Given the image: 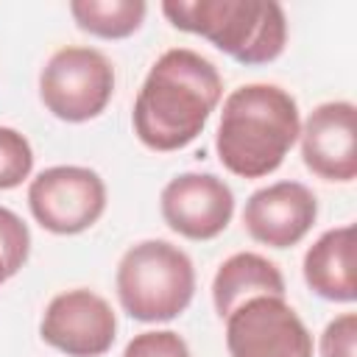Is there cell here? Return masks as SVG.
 <instances>
[{
	"mask_svg": "<svg viewBox=\"0 0 357 357\" xmlns=\"http://www.w3.org/2000/svg\"><path fill=\"white\" fill-rule=\"evenodd\" d=\"M223 321L229 357H312V335L284 298H251Z\"/></svg>",
	"mask_w": 357,
	"mask_h": 357,
	"instance_id": "cell-7",
	"label": "cell"
},
{
	"mask_svg": "<svg viewBox=\"0 0 357 357\" xmlns=\"http://www.w3.org/2000/svg\"><path fill=\"white\" fill-rule=\"evenodd\" d=\"M301 131L296 98L276 84H243L223 100L215 151L220 165L240 178L273 173Z\"/></svg>",
	"mask_w": 357,
	"mask_h": 357,
	"instance_id": "cell-2",
	"label": "cell"
},
{
	"mask_svg": "<svg viewBox=\"0 0 357 357\" xmlns=\"http://www.w3.org/2000/svg\"><path fill=\"white\" fill-rule=\"evenodd\" d=\"M114 95L112 61L84 45L56 50L39 73V98L45 109L64 123H86L98 117Z\"/></svg>",
	"mask_w": 357,
	"mask_h": 357,
	"instance_id": "cell-5",
	"label": "cell"
},
{
	"mask_svg": "<svg viewBox=\"0 0 357 357\" xmlns=\"http://www.w3.org/2000/svg\"><path fill=\"white\" fill-rule=\"evenodd\" d=\"M223 98L218 67L190 50L170 47L148 70L131 112L137 139L159 153L187 148Z\"/></svg>",
	"mask_w": 357,
	"mask_h": 357,
	"instance_id": "cell-1",
	"label": "cell"
},
{
	"mask_svg": "<svg viewBox=\"0 0 357 357\" xmlns=\"http://www.w3.org/2000/svg\"><path fill=\"white\" fill-rule=\"evenodd\" d=\"M318 218L315 192L301 181L268 184L245 201L243 226L251 240L268 248H290L307 237Z\"/></svg>",
	"mask_w": 357,
	"mask_h": 357,
	"instance_id": "cell-11",
	"label": "cell"
},
{
	"mask_svg": "<svg viewBox=\"0 0 357 357\" xmlns=\"http://www.w3.org/2000/svg\"><path fill=\"white\" fill-rule=\"evenodd\" d=\"M259 296L284 298V276L276 262L257 251H237L220 262L212 279V304L218 318L231 315L240 304Z\"/></svg>",
	"mask_w": 357,
	"mask_h": 357,
	"instance_id": "cell-13",
	"label": "cell"
},
{
	"mask_svg": "<svg viewBox=\"0 0 357 357\" xmlns=\"http://www.w3.org/2000/svg\"><path fill=\"white\" fill-rule=\"evenodd\" d=\"M298 139L310 173L340 184L357 178V109L351 100H326L315 106Z\"/></svg>",
	"mask_w": 357,
	"mask_h": 357,
	"instance_id": "cell-10",
	"label": "cell"
},
{
	"mask_svg": "<svg viewBox=\"0 0 357 357\" xmlns=\"http://www.w3.org/2000/svg\"><path fill=\"white\" fill-rule=\"evenodd\" d=\"M165 223L187 240H212L231 223L234 192L215 173H178L159 195Z\"/></svg>",
	"mask_w": 357,
	"mask_h": 357,
	"instance_id": "cell-9",
	"label": "cell"
},
{
	"mask_svg": "<svg viewBox=\"0 0 357 357\" xmlns=\"http://www.w3.org/2000/svg\"><path fill=\"white\" fill-rule=\"evenodd\" d=\"M114 287L120 307L134 321H173L195 296V268L178 245L167 240H142L120 257Z\"/></svg>",
	"mask_w": 357,
	"mask_h": 357,
	"instance_id": "cell-4",
	"label": "cell"
},
{
	"mask_svg": "<svg viewBox=\"0 0 357 357\" xmlns=\"http://www.w3.org/2000/svg\"><path fill=\"white\" fill-rule=\"evenodd\" d=\"M321 357H357V315L332 318L321 335Z\"/></svg>",
	"mask_w": 357,
	"mask_h": 357,
	"instance_id": "cell-18",
	"label": "cell"
},
{
	"mask_svg": "<svg viewBox=\"0 0 357 357\" xmlns=\"http://www.w3.org/2000/svg\"><path fill=\"white\" fill-rule=\"evenodd\" d=\"M33 220L50 234H81L106 212V184L92 167L56 165L28 184Z\"/></svg>",
	"mask_w": 357,
	"mask_h": 357,
	"instance_id": "cell-6",
	"label": "cell"
},
{
	"mask_svg": "<svg viewBox=\"0 0 357 357\" xmlns=\"http://www.w3.org/2000/svg\"><path fill=\"white\" fill-rule=\"evenodd\" d=\"M304 282L307 287L337 304H351L357 298L354 276V226L326 229L304 254Z\"/></svg>",
	"mask_w": 357,
	"mask_h": 357,
	"instance_id": "cell-12",
	"label": "cell"
},
{
	"mask_svg": "<svg viewBox=\"0 0 357 357\" xmlns=\"http://www.w3.org/2000/svg\"><path fill=\"white\" fill-rule=\"evenodd\" d=\"M162 14L245 67L276 61L287 42L284 8L273 0H165Z\"/></svg>",
	"mask_w": 357,
	"mask_h": 357,
	"instance_id": "cell-3",
	"label": "cell"
},
{
	"mask_svg": "<svg viewBox=\"0 0 357 357\" xmlns=\"http://www.w3.org/2000/svg\"><path fill=\"white\" fill-rule=\"evenodd\" d=\"M148 6L142 0H73L75 25L98 39H126L139 31Z\"/></svg>",
	"mask_w": 357,
	"mask_h": 357,
	"instance_id": "cell-14",
	"label": "cell"
},
{
	"mask_svg": "<svg viewBox=\"0 0 357 357\" xmlns=\"http://www.w3.org/2000/svg\"><path fill=\"white\" fill-rule=\"evenodd\" d=\"M39 335L67 357H100L117 337V318L103 296L86 287H73L47 301Z\"/></svg>",
	"mask_w": 357,
	"mask_h": 357,
	"instance_id": "cell-8",
	"label": "cell"
},
{
	"mask_svg": "<svg viewBox=\"0 0 357 357\" xmlns=\"http://www.w3.org/2000/svg\"><path fill=\"white\" fill-rule=\"evenodd\" d=\"M31 254V231L22 218L0 206V284L8 282Z\"/></svg>",
	"mask_w": 357,
	"mask_h": 357,
	"instance_id": "cell-16",
	"label": "cell"
},
{
	"mask_svg": "<svg viewBox=\"0 0 357 357\" xmlns=\"http://www.w3.org/2000/svg\"><path fill=\"white\" fill-rule=\"evenodd\" d=\"M33 170V148L17 128L0 126V190L20 187Z\"/></svg>",
	"mask_w": 357,
	"mask_h": 357,
	"instance_id": "cell-15",
	"label": "cell"
},
{
	"mask_svg": "<svg viewBox=\"0 0 357 357\" xmlns=\"http://www.w3.org/2000/svg\"><path fill=\"white\" fill-rule=\"evenodd\" d=\"M123 357H192L187 340L173 332V329H151V332H139L134 335L126 349Z\"/></svg>",
	"mask_w": 357,
	"mask_h": 357,
	"instance_id": "cell-17",
	"label": "cell"
}]
</instances>
